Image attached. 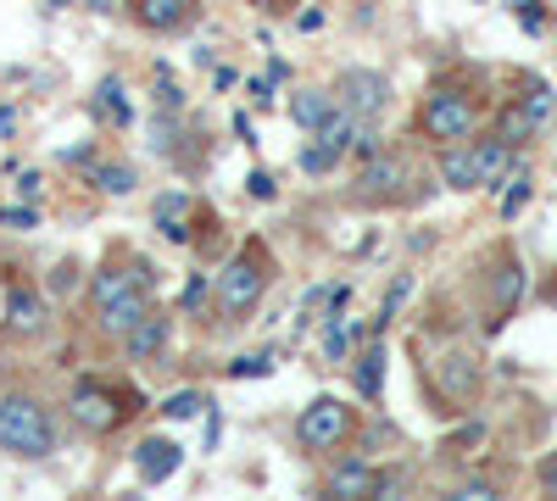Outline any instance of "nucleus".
<instances>
[{
	"label": "nucleus",
	"mask_w": 557,
	"mask_h": 501,
	"mask_svg": "<svg viewBox=\"0 0 557 501\" xmlns=\"http://www.w3.org/2000/svg\"><path fill=\"white\" fill-rule=\"evenodd\" d=\"M89 301H96V329L112 340H128L151 317V273L146 262L134 267H101L89 279Z\"/></svg>",
	"instance_id": "1"
},
{
	"label": "nucleus",
	"mask_w": 557,
	"mask_h": 501,
	"mask_svg": "<svg viewBox=\"0 0 557 501\" xmlns=\"http://www.w3.org/2000/svg\"><path fill=\"white\" fill-rule=\"evenodd\" d=\"M0 451L17 463H45L57 458V424L34 396H0Z\"/></svg>",
	"instance_id": "2"
},
{
	"label": "nucleus",
	"mask_w": 557,
	"mask_h": 501,
	"mask_svg": "<svg viewBox=\"0 0 557 501\" xmlns=\"http://www.w3.org/2000/svg\"><path fill=\"white\" fill-rule=\"evenodd\" d=\"M418 128H424V140L435 146H457L474 134V101L462 96V89H430L424 107H418Z\"/></svg>",
	"instance_id": "3"
},
{
	"label": "nucleus",
	"mask_w": 557,
	"mask_h": 501,
	"mask_svg": "<svg viewBox=\"0 0 557 501\" xmlns=\"http://www.w3.org/2000/svg\"><path fill=\"white\" fill-rule=\"evenodd\" d=\"M262 290H268V267H262V256L240 251L235 262L218 273V312H223V324H235V317L257 312Z\"/></svg>",
	"instance_id": "4"
},
{
	"label": "nucleus",
	"mask_w": 557,
	"mask_h": 501,
	"mask_svg": "<svg viewBox=\"0 0 557 501\" xmlns=\"http://www.w3.org/2000/svg\"><path fill=\"white\" fill-rule=\"evenodd\" d=\"M123 413H128V406H117V390L101 385V379H78V385L67 390V418H73L84 435H112V429L123 424Z\"/></svg>",
	"instance_id": "5"
},
{
	"label": "nucleus",
	"mask_w": 557,
	"mask_h": 501,
	"mask_svg": "<svg viewBox=\"0 0 557 501\" xmlns=\"http://www.w3.org/2000/svg\"><path fill=\"white\" fill-rule=\"evenodd\" d=\"M346 435H351V406H346V401L318 396V401L301 406V418H296V440H301V451H335Z\"/></svg>",
	"instance_id": "6"
},
{
	"label": "nucleus",
	"mask_w": 557,
	"mask_h": 501,
	"mask_svg": "<svg viewBox=\"0 0 557 501\" xmlns=\"http://www.w3.org/2000/svg\"><path fill=\"white\" fill-rule=\"evenodd\" d=\"M335 101H341L346 112H357L362 123H374V117L391 107V84H385L374 67H346V73L335 78Z\"/></svg>",
	"instance_id": "7"
},
{
	"label": "nucleus",
	"mask_w": 557,
	"mask_h": 501,
	"mask_svg": "<svg viewBox=\"0 0 557 501\" xmlns=\"http://www.w3.org/2000/svg\"><path fill=\"white\" fill-rule=\"evenodd\" d=\"M546 117H552V89L535 84V89H530V101H519V107H507V112H502V128H496V134H502L507 146H524Z\"/></svg>",
	"instance_id": "8"
},
{
	"label": "nucleus",
	"mask_w": 557,
	"mask_h": 501,
	"mask_svg": "<svg viewBox=\"0 0 557 501\" xmlns=\"http://www.w3.org/2000/svg\"><path fill=\"white\" fill-rule=\"evenodd\" d=\"M178 463H184V446H178V440H168V435H146V440L134 446V474L146 479V485L173 479V474H178Z\"/></svg>",
	"instance_id": "9"
},
{
	"label": "nucleus",
	"mask_w": 557,
	"mask_h": 501,
	"mask_svg": "<svg viewBox=\"0 0 557 501\" xmlns=\"http://www.w3.org/2000/svg\"><path fill=\"white\" fill-rule=\"evenodd\" d=\"M385 490H391V474H380L374 463H362V458H346V463H335V474H330V496H341V501L385 496Z\"/></svg>",
	"instance_id": "10"
},
{
	"label": "nucleus",
	"mask_w": 557,
	"mask_h": 501,
	"mask_svg": "<svg viewBox=\"0 0 557 501\" xmlns=\"http://www.w3.org/2000/svg\"><path fill=\"white\" fill-rule=\"evenodd\" d=\"M362 196H374V201H396L401 196V185H412V167L401 162V156H368V167H362Z\"/></svg>",
	"instance_id": "11"
},
{
	"label": "nucleus",
	"mask_w": 557,
	"mask_h": 501,
	"mask_svg": "<svg viewBox=\"0 0 557 501\" xmlns=\"http://www.w3.org/2000/svg\"><path fill=\"white\" fill-rule=\"evenodd\" d=\"M357 128H362V117H357V112H346V107H335L330 117H323V123L312 128V146H323V151H330V156L341 162V156H351V151H357Z\"/></svg>",
	"instance_id": "12"
},
{
	"label": "nucleus",
	"mask_w": 557,
	"mask_h": 501,
	"mask_svg": "<svg viewBox=\"0 0 557 501\" xmlns=\"http://www.w3.org/2000/svg\"><path fill=\"white\" fill-rule=\"evenodd\" d=\"M441 178H446V190H480L485 178H480V151L474 146H446V156H441Z\"/></svg>",
	"instance_id": "13"
},
{
	"label": "nucleus",
	"mask_w": 557,
	"mask_h": 501,
	"mask_svg": "<svg viewBox=\"0 0 557 501\" xmlns=\"http://www.w3.org/2000/svg\"><path fill=\"white\" fill-rule=\"evenodd\" d=\"M190 0H134V17L146 23V28H157V34H178L184 23H190Z\"/></svg>",
	"instance_id": "14"
},
{
	"label": "nucleus",
	"mask_w": 557,
	"mask_h": 501,
	"mask_svg": "<svg viewBox=\"0 0 557 501\" xmlns=\"http://www.w3.org/2000/svg\"><path fill=\"white\" fill-rule=\"evenodd\" d=\"M168 335H173V317H162V312H151L146 324H139L123 346H128V362H151V356H162L168 351Z\"/></svg>",
	"instance_id": "15"
},
{
	"label": "nucleus",
	"mask_w": 557,
	"mask_h": 501,
	"mask_svg": "<svg viewBox=\"0 0 557 501\" xmlns=\"http://www.w3.org/2000/svg\"><path fill=\"white\" fill-rule=\"evenodd\" d=\"M184 217H190V201H184L178 190L157 196V229H162V240H168V246H190V240H196Z\"/></svg>",
	"instance_id": "16"
},
{
	"label": "nucleus",
	"mask_w": 557,
	"mask_h": 501,
	"mask_svg": "<svg viewBox=\"0 0 557 501\" xmlns=\"http://www.w3.org/2000/svg\"><path fill=\"white\" fill-rule=\"evenodd\" d=\"M357 396L362 401H380V390H385V346L380 340H368L362 351H357Z\"/></svg>",
	"instance_id": "17"
},
{
	"label": "nucleus",
	"mask_w": 557,
	"mask_h": 501,
	"mask_svg": "<svg viewBox=\"0 0 557 501\" xmlns=\"http://www.w3.org/2000/svg\"><path fill=\"white\" fill-rule=\"evenodd\" d=\"M335 107H341V101L330 96V89H296V96H290V123H301V128L312 134Z\"/></svg>",
	"instance_id": "18"
},
{
	"label": "nucleus",
	"mask_w": 557,
	"mask_h": 501,
	"mask_svg": "<svg viewBox=\"0 0 557 501\" xmlns=\"http://www.w3.org/2000/svg\"><path fill=\"white\" fill-rule=\"evenodd\" d=\"M7 324H12L17 335H39V329H45V306H39L34 290H12V301H7Z\"/></svg>",
	"instance_id": "19"
},
{
	"label": "nucleus",
	"mask_w": 557,
	"mask_h": 501,
	"mask_svg": "<svg viewBox=\"0 0 557 501\" xmlns=\"http://www.w3.org/2000/svg\"><path fill=\"white\" fill-rule=\"evenodd\" d=\"M357 335H362V324H351V317H335V312H330V324H323V356H330V362H346L351 346H357Z\"/></svg>",
	"instance_id": "20"
},
{
	"label": "nucleus",
	"mask_w": 557,
	"mask_h": 501,
	"mask_svg": "<svg viewBox=\"0 0 557 501\" xmlns=\"http://www.w3.org/2000/svg\"><path fill=\"white\" fill-rule=\"evenodd\" d=\"M96 112H101L112 128H128V123H134V107H128V96H123V84H117V78H101V89H96Z\"/></svg>",
	"instance_id": "21"
},
{
	"label": "nucleus",
	"mask_w": 557,
	"mask_h": 501,
	"mask_svg": "<svg viewBox=\"0 0 557 501\" xmlns=\"http://www.w3.org/2000/svg\"><path fill=\"white\" fill-rule=\"evenodd\" d=\"M89 185H96L101 196H128L134 190V167L128 162H101V167H89Z\"/></svg>",
	"instance_id": "22"
},
{
	"label": "nucleus",
	"mask_w": 557,
	"mask_h": 501,
	"mask_svg": "<svg viewBox=\"0 0 557 501\" xmlns=\"http://www.w3.org/2000/svg\"><path fill=\"white\" fill-rule=\"evenodd\" d=\"M212 296H218V279H207V273H190V279H184V296H178V312L196 317Z\"/></svg>",
	"instance_id": "23"
},
{
	"label": "nucleus",
	"mask_w": 557,
	"mask_h": 501,
	"mask_svg": "<svg viewBox=\"0 0 557 501\" xmlns=\"http://www.w3.org/2000/svg\"><path fill=\"white\" fill-rule=\"evenodd\" d=\"M513 190H502V217H519L524 206H530V173H524V162L513 167V178H507Z\"/></svg>",
	"instance_id": "24"
},
{
	"label": "nucleus",
	"mask_w": 557,
	"mask_h": 501,
	"mask_svg": "<svg viewBox=\"0 0 557 501\" xmlns=\"http://www.w3.org/2000/svg\"><path fill=\"white\" fill-rule=\"evenodd\" d=\"M207 406H212V401H207L201 390H178V396H168V401H162V413H168V418H201Z\"/></svg>",
	"instance_id": "25"
},
{
	"label": "nucleus",
	"mask_w": 557,
	"mask_h": 501,
	"mask_svg": "<svg viewBox=\"0 0 557 501\" xmlns=\"http://www.w3.org/2000/svg\"><path fill=\"white\" fill-rule=\"evenodd\" d=\"M268 374H273V351H251L228 362V379H268Z\"/></svg>",
	"instance_id": "26"
},
{
	"label": "nucleus",
	"mask_w": 557,
	"mask_h": 501,
	"mask_svg": "<svg viewBox=\"0 0 557 501\" xmlns=\"http://www.w3.org/2000/svg\"><path fill=\"white\" fill-rule=\"evenodd\" d=\"M446 362H451V368L441 374V379H446V396H451V401H462V396L474 390V362H469V368H462V356H446Z\"/></svg>",
	"instance_id": "27"
},
{
	"label": "nucleus",
	"mask_w": 557,
	"mask_h": 501,
	"mask_svg": "<svg viewBox=\"0 0 557 501\" xmlns=\"http://www.w3.org/2000/svg\"><path fill=\"white\" fill-rule=\"evenodd\" d=\"M173 146H178V112H162V117L151 123V151L173 156Z\"/></svg>",
	"instance_id": "28"
},
{
	"label": "nucleus",
	"mask_w": 557,
	"mask_h": 501,
	"mask_svg": "<svg viewBox=\"0 0 557 501\" xmlns=\"http://www.w3.org/2000/svg\"><path fill=\"white\" fill-rule=\"evenodd\" d=\"M519 296H524V267L513 262V267H502V279H496V301L502 306H519Z\"/></svg>",
	"instance_id": "29"
},
{
	"label": "nucleus",
	"mask_w": 557,
	"mask_h": 501,
	"mask_svg": "<svg viewBox=\"0 0 557 501\" xmlns=\"http://www.w3.org/2000/svg\"><path fill=\"white\" fill-rule=\"evenodd\" d=\"M78 290V262H57L51 267V296H73Z\"/></svg>",
	"instance_id": "30"
},
{
	"label": "nucleus",
	"mask_w": 557,
	"mask_h": 501,
	"mask_svg": "<svg viewBox=\"0 0 557 501\" xmlns=\"http://www.w3.org/2000/svg\"><path fill=\"white\" fill-rule=\"evenodd\" d=\"M301 173H312V178H323V173H335V156L323 151V146H307V151H301Z\"/></svg>",
	"instance_id": "31"
},
{
	"label": "nucleus",
	"mask_w": 557,
	"mask_h": 501,
	"mask_svg": "<svg viewBox=\"0 0 557 501\" xmlns=\"http://www.w3.org/2000/svg\"><path fill=\"white\" fill-rule=\"evenodd\" d=\"M407 290H412V279H407V273H401V279L391 285V296H385V306H380V324H391V317L401 312V301H407Z\"/></svg>",
	"instance_id": "32"
},
{
	"label": "nucleus",
	"mask_w": 557,
	"mask_h": 501,
	"mask_svg": "<svg viewBox=\"0 0 557 501\" xmlns=\"http://www.w3.org/2000/svg\"><path fill=\"white\" fill-rule=\"evenodd\" d=\"M357 156H362V162H368V156H380V128H374V123H362V128H357Z\"/></svg>",
	"instance_id": "33"
},
{
	"label": "nucleus",
	"mask_w": 557,
	"mask_h": 501,
	"mask_svg": "<svg viewBox=\"0 0 557 501\" xmlns=\"http://www.w3.org/2000/svg\"><path fill=\"white\" fill-rule=\"evenodd\" d=\"M457 496H462V501H496V485H485V479H469V485H462Z\"/></svg>",
	"instance_id": "34"
},
{
	"label": "nucleus",
	"mask_w": 557,
	"mask_h": 501,
	"mask_svg": "<svg viewBox=\"0 0 557 501\" xmlns=\"http://www.w3.org/2000/svg\"><path fill=\"white\" fill-rule=\"evenodd\" d=\"M246 185H251V196H257V201H273V173H251Z\"/></svg>",
	"instance_id": "35"
},
{
	"label": "nucleus",
	"mask_w": 557,
	"mask_h": 501,
	"mask_svg": "<svg viewBox=\"0 0 557 501\" xmlns=\"http://www.w3.org/2000/svg\"><path fill=\"white\" fill-rule=\"evenodd\" d=\"M541 490H546V496H557V451L541 463Z\"/></svg>",
	"instance_id": "36"
},
{
	"label": "nucleus",
	"mask_w": 557,
	"mask_h": 501,
	"mask_svg": "<svg viewBox=\"0 0 557 501\" xmlns=\"http://www.w3.org/2000/svg\"><path fill=\"white\" fill-rule=\"evenodd\" d=\"M7 223H12V229H34L39 212H34V206H17V212H7Z\"/></svg>",
	"instance_id": "37"
},
{
	"label": "nucleus",
	"mask_w": 557,
	"mask_h": 501,
	"mask_svg": "<svg viewBox=\"0 0 557 501\" xmlns=\"http://www.w3.org/2000/svg\"><path fill=\"white\" fill-rule=\"evenodd\" d=\"M519 23H524L530 34L541 28V0H524V7H519Z\"/></svg>",
	"instance_id": "38"
},
{
	"label": "nucleus",
	"mask_w": 557,
	"mask_h": 501,
	"mask_svg": "<svg viewBox=\"0 0 557 501\" xmlns=\"http://www.w3.org/2000/svg\"><path fill=\"white\" fill-rule=\"evenodd\" d=\"M12 128H17V112H12V107H0V140H12Z\"/></svg>",
	"instance_id": "39"
},
{
	"label": "nucleus",
	"mask_w": 557,
	"mask_h": 501,
	"mask_svg": "<svg viewBox=\"0 0 557 501\" xmlns=\"http://www.w3.org/2000/svg\"><path fill=\"white\" fill-rule=\"evenodd\" d=\"M235 134H240V140H246V146H251V140H257V128H251V117H246V112H240V117H235Z\"/></svg>",
	"instance_id": "40"
},
{
	"label": "nucleus",
	"mask_w": 557,
	"mask_h": 501,
	"mask_svg": "<svg viewBox=\"0 0 557 501\" xmlns=\"http://www.w3.org/2000/svg\"><path fill=\"white\" fill-rule=\"evenodd\" d=\"M0 223H7V212H0Z\"/></svg>",
	"instance_id": "41"
}]
</instances>
